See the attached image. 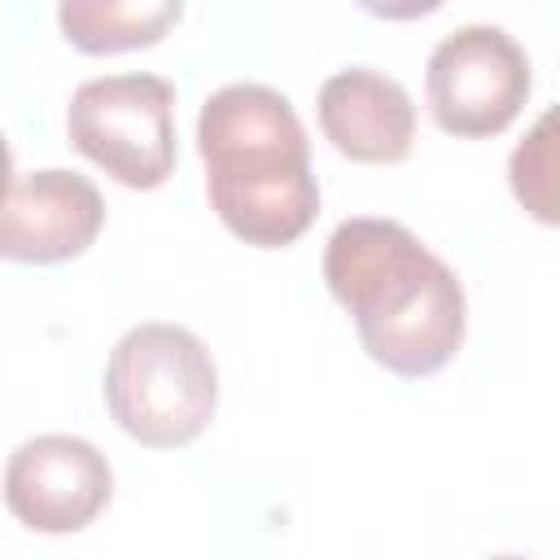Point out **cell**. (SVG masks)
Returning <instances> with one entry per match:
<instances>
[{
    "label": "cell",
    "instance_id": "1",
    "mask_svg": "<svg viewBox=\"0 0 560 560\" xmlns=\"http://www.w3.org/2000/svg\"><path fill=\"white\" fill-rule=\"evenodd\" d=\"M324 284L354 319L368 359L394 376L424 381L464 350V284L398 219L359 214L337 223L324 245Z\"/></svg>",
    "mask_w": 560,
    "mask_h": 560
},
{
    "label": "cell",
    "instance_id": "2",
    "mask_svg": "<svg viewBox=\"0 0 560 560\" xmlns=\"http://www.w3.org/2000/svg\"><path fill=\"white\" fill-rule=\"evenodd\" d=\"M206 197L219 223L254 245L284 249L319 214L311 140L293 101L267 83H228L197 114Z\"/></svg>",
    "mask_w": 560,
    "mask_h": 560
},
{
    "label": "cell",
    "instance_id": "3",
    "mask_svg": "<svg viewBox=\"0 0 560 560\" xmlns=\"http://www.w3.org/2000/svg\"><path fill=\"white\" fill-rule=\"evenodd\" d=\"M101 389L114 424L149 451L197 442L219 411V368L206 341L166 319L136 324L114 341Z\"/></svg>",
    "mask_w": 560,
    "mask_h": 560
},
{
    "label": "cell",
    "instance_id": "4",
    "mask_svg": "<svg viewBox=\"0 0 560 560\" xmlns=\"http://www.w3.org/2000/svg\"><path fill=\"white\" fill-rule=\"evenodd\" d=\"M70 144L109 179L153 192L175 175V88L162 74H105L74 88L66 109Z\"/></svg>",
    "mask_w": 560,
    "mask_h": 560
},
{
    "label": "cell",
    "instance_id": "5",
    "mask_svg": "<svg viewBox=\"0 0 560 560\" xmlns=\"http://www.w3.org/2000/svg\"><path fill=\"white\" fill-rule=\"evenodd\" d=\"M529 88V57L503 26H459L438 39L424 66L429 118L455 140L503 136L521 118Z\"/></svg>",
    "mask_w": 560,
    "mask_h": 560
},
{
    "label": "cell",
    "instance_id": "6",
    "mask_svg": "<svg viewBox=\"0 0 560 560\" xmlns=\"http://www.w3.org/2000/svg\"><path fill=\"white\" fill-rule=\"evenodd\" d=\"M114 499L109 459L74 433L26 438L4 464V508L35 534H79Z\"/></svg>",
    "mask_w": 560,
    "mask_h": 560
},
{
    "label": "cell",
    "instance_id": "7",
    "mask_svg": "<svg viewBox=\"0 0 560 560\" xmlns=\"http://www.w3.org/2000/svg\"><path fill=\"white\" fill-rule=\"evenodd\" d=\"M105 228V197L79 171H13L4 192L0 254L9 262H70L96 245Z\"/></svg>",
    "mask_w": 560,
    "mask_h": 560
},
{
    "label": "cell",
    "instance_id": "8",
    "mask_svg": "<svg viewBox=\"0 0 560 560\" xmlns=\"http://www.w3.org/2000/svg\"><path fill=\"white\" fill-rule=\"evenodd\" d=\"M319 131L324 140L363 166H394L416 144V101L411 92L372 70V66H346L319 83L315 96Z\"/></svg>",
    "mask_w": 560,
    "mask_h": 560
},
{
    "label": "cell",
    "instance_id": "9",
    "mask_svg": "<svg viewBox=\"0 0 560 560\" xmlns=\"http://www.w3.org/2000/svg\"><path fill=\"white\" fill-rule=\"evenodd\" d=\"M184 18V0H57V26L70 48L114 57L162 44Z\"/></svg>",
    "mask_w": 560,
    "mask_h": 560
},
{
    "label": "cell",
    "instance_id": "10",
    "mask_svg": "<svg viewBox=\"0 0 560 560\" xmlns=\"http://www.w3.org/2000/svg\"><path fill=\"white\" fill-rule=\"evenodd\" d=\"M508 188L534 223L560 228V105L542 109L516 140L508 158Z\"/></svg>",
    "mask_w": 560,
    "mask_h": 560
},
{
    "label": "cell",
    "instance_id": "11",
    "mask_svg": "<svg viewBox=\"0 0 560 560\" xmlns=\"http://www.w3.org/2000/svg\"><path fill=\"white\" fill-rule=\"evenodd\" d=\"M368 18H381V22H416V18H429L438 13L446 0H354Z\"/></svg>",
    "mask_w": 560,
    "mask_h": 560
}]
</instances>
